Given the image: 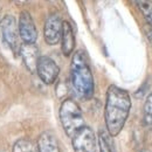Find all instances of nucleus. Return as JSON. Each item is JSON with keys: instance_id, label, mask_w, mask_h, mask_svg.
<instances>
[{"instance_id": "nucleus-1", "label": "nucleus", "mask_w": 152, "mask_h": 152, "mask_svg": "<svg viewBox=\"0 0 152 152\" xmlns=\"http://www.w3.org/2000/svg\"><path fill=\"white\" fill-rule=\"evenodd\" d=\"M131 109V98L126 90L110 86L107 91L104 119L109 136L116 137L123 130Z\"/></svg>"}, {"instance_id": "nucleus-2", "label": "nucleus", "mask_w": 152, "mask_h": 152, "mask_svg": "<svg viewBox=\"0 0 152 152\" xmlns=\"http://www.w3.org/2000/svg\"><path fill=\"white\" fill-rule=\"evenodd\" d=\"M70 81L76 95L83 101L90 99L94 95L95 83L88 57L83 50L74 53L70 64Z\"/></svg>"}, {"instance_id": "nucleus-3", "label": "nucleus", "mask_w": 152, "mask_h": 152, "mask_svg": "<svg viewBox=\"0 0 152 152\" xmlns=\"http://www.w3.org/2000/svg\"><path fill=\"white\" fill-rule=\"evenodd\" d=\"M60 122L68 137H73L74 133L84 125L83 114L80 105L72 98H66L60 107Z\"/></svg>"}, {"instance_id": "nucleus-4", "label": "nucleus", "mask_w": 152, "mask_h": 152, "mask_svg": "<svg viewBox=\"0 0 152 152\" xmlns=\"http://www.w3.org/2000/svg\"><path fill=\"white\" fill-rule=\"evenodd\" d=\"M0 28H1V34H2L4 42L11 48V50L15 55H18L21 45L19 42L20 35L15 18L13 15H11V14L5 15L4 19L1 20Z\"/></svg>"}, {"instance_id": "nucleus-5", "label": "nucleus", "mask_w": 152, "mask_h": 152, "mask_svg": "<svg viewBox=\"0 0 152 152\" xmlns=\"http://www.w3.org/2000/svg\"><path fill=\"white\" fill-rule=\"evenodd\" d=\"M72 145L74 152H95L97 140L94 130L90 126L83 125L72 137Z\"/></svg>"}, {"instance_id": "nucleus-6", "label": "nucleus", "mask_w": 152, "mask_h": 152, "mask_svg": "<svg viewBox=\"0 0 152 152\" xmlns=\"http://www.w3.org/2000/svg\"><path fill=\"white\" fill-rule=\"evenodd\" d=\"M37 73L45 84H53L60 74L56 62L49 56H40L37 66Z\"/></svg>"}, {"instance_id": "nucleus-7", "label": "nucleus", "mask_w": 152, "mask_h": 152, "mask_svg": "<svg viewBox=\"0 0 152 152\" xmlns=\"http://www.w3.org/2000/svg\"><path fill=\"white\" fill-rule=\"evenodd\" d=\"M18 29L23 43H35L38 39V29L29 12L21 11L18 22Z\"/></svg>"}, {"instance_id": "nucleus-8", "label": "nucleus", "mask_w": 152, "mask_h": 152, "mask_svg": "<svg viewBox=\"0 0 152 152\" xmlns=\"http://www.w3.org/2000/svg\"><path fill=\"white\" fill-rule=\"evenodd\" d=\"M62 22L63 21L56 13L48 15L45 23L43 37H45V41L49 46H55L60 42L61 34H62Z\"/></svg>"}, {"instance_id": "nucleus-9", "label": "nucleus", "mask_w": 152, "mask_h": 152, "mask_svg": "<svg viewBox=\"0 0 152 152\" xmlns=\"http://www.w3.org/2000/svg\"><path fill=\"white\" fill-rule=\"evenodd\" d=\"M19 54L22 57V61L26 68L31 73H35L39 58H40L38 46L35 43H22L20 47Z\"/></svg>"}, {"instance_id": "nucleus-10", "label": "nucleus", "mask_w": 152, "mask_h": 152, "mask_svg": "<svg viewBox=\"0 0 152 152\" xmlns=\"http://www.w3.org/2000/svg\"><path fill=\"white\" fill-rule=\"evenodd\" d=\"M61 49L64 56H69L75 48V35L72 25L68 21L62 22V34H61Z\"/></svg>"}, {"instance_id": "nucleus-11", "label": "nucleus", "mask_w": 152, "mask_h": 152, "mask_svg": "<svg viewBox=\"0 0 152 152\" xmlns=\"http://www.w3.org/2000/svg\"><path fill=\"white\" fill-rule=\"evenodd\" d=\"M38 152H60L56 137L49 131L42 132L38 138Z\"/></svg>"}, {"instance_id": "nucleus-12", "label": "nucleus", "mask_w": 152, "mask_h": 152, "mask_svg": "<svg viewBox=\"0 0 152 152\" xmlns=\"http://www.w3.org/2000/svg\"><path fill=\"white\" fill-rule=\"evenodd\" d=\"M12 152H38V148L32 140L21 138L14 143Z\"/></svg>"}, {"instance_id": "nucleus-13", "label": "nucleus", "mask_w": 152, "mask_h": 152, "mask_svg": "<svg viewBox=\"0 0 152 152\" xmlns=\"http://www.w3.org/2000/svg\"><path fill=\"white\" fill-rule=\"evenodd\" d=\"M144 124L152 129V91L148 95L144 103Z\"/></svg>"}, {"instance_id": "nucleus-14", "label": "nucleus", "mask_w": 152, "mask_h": 152, "mask_svg": "<svg viewBox=\"0 0 152 152\" xmlns=\"http://www.w3.org/2000/svg\"><path fill=\"white\" fill-rule=\"evenodd\" d=\"M138 5V8L140 10L144 19L146 20L148 23L152 26V1H136Z\"/></svg>"}, {"instance_id": "nucleus-15", "label": "nucleus", "mask_w": 152, "mask_h": 152, "mask_svg": "<svg viewBox=\"0 0 152 152\" xmlns=\"http://www.w3.org/2000/svg\"><path fill=\"white\" fill-rule=\"evenodd\" d=\"M108 133L103 130H101L98 133V148H99V152H114L111 143L108 138Z\"/></svg>"}]
</instances>
